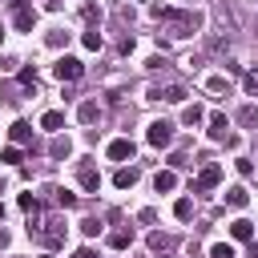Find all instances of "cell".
<instances>
[{
  "instance_id": "obj_1",
  "label": "cell",
  "mask_w": 258,
  "mask_h": 258,
  "mask_svg": "<svg viewBox=\"0 0 258 258\" xmlns=\"http://www.w3.org/2000/svg\"><path fill=\"white\" fill-rule=\"evenodd\" d=\"M218 181H222V165H218V161H206L202 173H198V181H194V194H210Z\"/></svg>"
},
{
  "instance_id": "obj_2",
  "label": "cell",
  "mask_w": 258,
  "mask_h": 258,
  "mask_svg": "<svg viewBox=\"0 0 258 258\" xmlns=\"http://www.w3.org/2000/svg\"><path fill=\"white\" fill-rule=\"evenodd\" d=\"M145 137H149L153 149H165V145L173 141V121H153V125L145 129Z\"/></svg>"
},
{
  "instance_id": "obj_3",
  "label": "cell",
  "mask_w": 258,
  "mask_h": 258,
  "mask_svg": "<svg viewBox=\"0 0 258 258\" xmlns=\"http://www.w3.org/2000/svg\"><path fill=\"white\" fill-rule=\"evenodd\" d=\"M52 73H56L60 81H77V77H81L85 69H81V60H77V56H60V60L52 64Z\"/></svg>"
},
{
  "instance_id": "obj_4",
  "label": "cell",
  "mask_w": 258,
  "mask_h": 258,
  "mask_svg": "<svg viewBox=\"0 0 258 258\" xmlns=\"http://www.w3.org/2000/svg\"><path fill=\"white\" fill-rule=\"evenodd\" d=\"M105 153H109V161H133V141L129 137H117V141L105 145Z\"/></svg>"
},
{
  "instance_id": "obj_5",
  "label": "cell",
  "mask_w": 258,
  "mask_h": 258,
  "mask_svg": "<svg viewBox=\"0 0 258 258\" xmlns=\"http://www.w3.org/2000/svg\"><path fill=\"white\" fill-rule=\"evenodd\" d=\"M12 20H16V28H20V32H32V24H36V8L16 4V8H12Z\"/></svg>"
},
{
  "instance_id": "obj_6",
  "label": "cell",
  "mask_w": 258,
  "mask_h": 258,
  "mask_svg": "<svg viewBox=\"0 0 258 258\" xmlns=\"http://www.w3.org/2000/svg\"><path fill=\"white\" fill-rule=\"evenodd\" d=\"M173 185H177V173H173V169H157V173H153V189H157V194H169Z\"/></svg>"
},
{
  "instance_id": "obj_7",
  "label": "cell",
  "mask_w": 258,
  "mask_h": 258,
  "mask_svg": "<svg viewBox=\"0 0 258 258\" xmlns=\"http://www.w3.org/2000/svg\"><path fill=\"white\" fill-rule=\"evenodd\" d=\"M230 238H234V242H250V238H254V226H250L246 218H234V222H230Z\"/></svg>"
},
{
  "instance_id": "obj_8",
  "label": "cell",
  "mask_w": 258,
  "mask_h": 258,
  "mask_svg": "<svg viewBox=\"0 0 258 258\" xmlns=\"http://www.w3.org/2000/svg\"><path fill=\"white\" fill-rule=\"evenodd\" d=\"M40 129H44V133H60V129H64V113H56V109H48V113L40 117Z\"/></svg>"
},
{
  "instance_id": "obj_9",
  "label": "cell",
  "mask_w": 258,
  "mask_h": 258,
  "mask_svg": "<svg viewBox=\"0 0 258 258\" xmlns=\"http://www.w3.org/2000/svg\"><path fill=\"white\" fill-rule=\"evenodd\" d=\"M226 129H230L226 113H210V137H214V141H226Z\"/></svg>"
},
{
  "instance_id": "obj_10",
  "label": "cell",
  "mask_w": 258,
  "mask_h": 258,
  "mask_svg": "<svg viewBox=\"0 0 258 258\" xmlns=\"http://www.w3.org/2000/svg\"><path fill=\"white\" fill-rule=\"evenodd\" d=\"M133 181H137V169H133V165H121V169L113 173V185H117V189H133Z\"/></svg>"
},
{
  "instance_id": "obj_11",
  "label": "cell",
  "mask_w": 258,
  "mask_h": 258,
  "mask_svg": "<svg viewBox=\"0 0 258 258\" xmlns=\"http://www.w3.org/2000/svg\"><path fill=\"white\" fill-rule=\"evenodd\" d=\"M81 185H85L89 194H97V189H101V173H97L93 165H81Z\"/></svg>"
},
{
  "instance_id": "obj_12",
  "label": "cell",
  "mask_w": 258,
  "mask_h": 258,
  "mask_svg": "<svg viewBox=\"0 0 258 258\" xmlns=\"http://www.w3.org/2000/svg\"><path fill=\"white\" fill-rule=\"evenodd\" d=\"M97 113H101V109H97V101H81V109H77L81 125H93V121H97Z\"/></svg>"
},
{
  "instance_id": "obj_13",
  "label": "cell",
  "mask_w": 258,
  "mask_h": 258,
  "mask_svg": "<svg viewBox=\"0 0 258 258\" xmlns=\"http://www.w3.org/2000/svg\"><path fill=\"white\" fill-rule=\"evenodd\" d=\"M129 242H133V230H113V234H109V246H113V250H125Z\"/></svg>"
},
{
  "instance_id": "obj_14",
  "label": "cell",
  "mask_w": 258,
  "mask_h": 258,
  "mask_svg": "<svg viewBox=\"0 0 258 258\" xmlns=\"http://www.w3.org/2000/svg\"><path fill=\"white\" fill-rule=\"evenodd\" d=\"M202 117H206V109H202V105H185V113H181V121H185V125H202Z\"/></svg>"
},
{
  "instance_id": "obj_15",
  "label": "cell",
  "mask_w": 258,
  "mask_h": 258,
  "mask_svg": "<svg viewBox=\"0 0 258 258\" xmlns=\"http://www.w3.org/2000/svg\"><path fill=\"white\" fill-rule=\"evenodd\" d=\"M28 137H32V125H28V121H16V125H12V141H16V145H24Z\"/></svg>"
},
{
  "instance_id": "obj_16",
  "label": "cell",
  "mask_w": 258,
  "mask_h": 258,
  "mask_svg": "<svg viewBox=\"0 0 258 258\" xmlns=\"http://www.w3.org/2000/svg\"><path fill=\"white\" fill-rule=\"evenodd\" d=\"M226 202H230V206H238V210H242V206H246V202H250V198H246V189H242V185H230V189H226Z\"/></svg>"
},
{
  "instance_id": "obj_17",
  "label": "cell",
  "mask_w": 258,
  "mask_h": 258,
  "mask_svg": "<svg viewBox=\"0 0 258 258\" xmlns=\"http://www.w3.org/2000/svg\"><path fill=\"white\" fill-rule=\"evenodd\" d=\"M40 234H44V242H48V246H60V242H64V230H60L56 222H48V230H40Z\"/></svg>"
},
{
  "instance_id": "obj_18",
  "label": "cell",
  "mask_w": 258,
  "mask_h": 258,
  "mask_svg": "<svg viewBox=\"0 0 258 258\" xmlns=\"http://www.w3.org/2000/svg\"><path fill=\"white\" fill-rule=\"evenodd\" d=\"M52 194H56V206H60V210H73V206H77V194H73V189H52Z\"/></svg>"
},
{
  "instance_id": "obj_19",
  "label": "cell",
  "mask_w": 258,
  "mask_h": 258,
  "mask_svg": "<svg viewBox=\"0 0 258 258\" xmlns=\"http://www.w3.org/2000/svg\"><path fill=\"white\" fill-rule=\"evenodd\" d=\"M210 258H238V254H234L230 242H214V246H210Z\"/></svg>"
},
{
  "instance_id": "obj_20",
  "label": "cell",
  "mask_w": 258,
  "mask_h": 258,
  "mask_svg": "<svg viewBox=\"0 0 258 258\" xmlns=\"http://www.w3.org/2000/svg\"><path fill=\"white\" fill-rule=\"evenodd\" d=\"M242 89H246L250 97H258V69H250V73H242Z\"/></svg>"
},
{
  "instance_id": "obj_21",
  "label": "cell",
  "mask_w": 258,
  "mask_h": 258,
  "mask_svg": "<svg viewBox=\"0 0 258 258\" xmlns=\"http://www.w3.org/2000/svg\"><path fill=\"white\" fill-rule=\"evenodd\" d=\"M238 121H242V125H258V105H242Z\"/></svg>"
},
{
  "instance_id": "obj_22",
  "label": "cell",
  "mask_w": 258,
  "mask_h": 258,
  "mask_svg": "<svg viewBox=\"0 0 258 258\" xmlns=\"http://www.w3.org/2000/svg\"><path fill=\"white\" fill-rule=\"evenodd\" d=\"M173 214H177L181 222H189V214H194V202H189V198H177V206H173Z\"/></svg>"
},
{
  "instance_id": "obj_23",
  "label": "cell",
  "mask_w": 258,
  "mask_h": 258,
  "mask_svg": "<svg viewBox=\"0 0 258 258\" xmlns=\"http://www.w3.org/2000/svg\"><path fill=\"white\" fill-rule=\"evenodd\" d=\"M81 40H85V48H93V52H97V48H101V44H105V40H101V32H97V28H89V32H85V36H81Z\"/></svg>"
},
{
  "instance_id": "obj_24",
  "label": "cell",
  "mask_w": 258,
  "mask_h": 258,
  "mask_svg": "<svg viewBox=\"0 0 258 258\" xmlns=\"http://www.w3.org/2000/svg\"><path fill=\"white\" fill-rule=\"evenodd\" d=\"M161 97H165V101H173V105H181V101H185V89H181V85H169Z\"/></svg>"
},
{
  "instance_id": "obj_25",
  "label": "cell",
  "mask_w": 258,
  "mask_h": 258,
  "mask_svg": "<svg viewBox=\"0 0 258 258\" xmlns=\"http://www.w3.org/2000/svg\"><path fill=\"white\" fill-rule=\"evenodd\" d=\"M20 210H24V214H32V218H36V210H40V202H36V198H32V194H20Z\"/></svg>"
},
{
  "instance_id": "obj_26",
  "label": "cell",
  "mask_w": 258,
  "mask_h": 258,
  "mask_svg": "<svg viewBox=\"0 0 258 258\" xmlns=\"http://www.w3.org/2000/svg\"><path fill=\"white\" fill-rule=\"evenodd\" d=\"M20 157H24V153H20L16 145H8V149L0 153V161H8V165H20Z\"/></svg>"
},
{
  "instance_id": "obj_27",
  "label": "cell",
  "mask_w": 258,
  "mask_h": 258,
  "mask_svg": "<svg viewBox=\"0 0 258 258\" xmlns=\"http://www.w3.org/2000/svg\"><path fill=\"white\" fill-rule=\"evenodd\" d=\"M60 44H69V32H60V28L48 32V48H60Z\"/></svg>"
},
{
  "instance_id": "obj_28",
  "label": "cell",
  "mask_w": 258,
  "mask_h": 258,
  "mask_svg": "<svg viewBox=\"0 0 258 258\" xmlns=\"http://www.w3.org/2000/svg\"><path fill=\"white\" fill-rule=\"evenodd\" d=\"M69 149H73V145H69V137H64V141H60V137L52 141V157H69Z\"/></svg>"
},
{
  "instance_id": "obj_29",
  "label": "cell",
  "mask_w": 258,
  "mask_h": 258,
  "mask_svg": "<svg viewBox=\"0 0 258 258\" xmlns=\"http://www.w3.org/2000/svg\"><path fill=\"white\" fill-rule=\"evenodd\" d=\"M20 85H24V89H36V73H32V69H20Z\"/></svg>"
},
{
  "instance_id": "obj_30",
  "label": "cell",
  "mask_w": 258,
  "mask_h": 258,
  "mask_svg": "<svg viewBox=\"0 0 258 258\" xmlns=\"http://www.w3.org/2000/svg\"><path fill=\"white\" fill-rule=\"evenodd\" d=\"M81 230L93 238V234H101V222H97V218H85V222H81Z\"/></svg>"
},
{
  "instance_id": "obj_31",
  "label": "cell",
  "mask_w": 258,
  "mask_h": 258,
  "mask_svg": "<svg viewBox=\"0 0 258 258\" xmlns=\"http://www.w3.org/2000/svg\"><path fill=\"white\" fill-rule=\"evenodd\" d=\"M234 165H238V173H242V177H250V173H254V161H246V157H238Z\"/></svg>"
},
{
  "instance_id": "obj_32",
  "label": "cell",
  "mask_w": 258,
  "mask_h": 258,
  "mask_svg": "<svg viewBox=\"0 0 258 258\" xmlns=\"http://www.w3.org/2000/svg\"><path fill=\"white\" fill-rule=\"evenodd\" d=\"M206 89H210V93H222V89H226V81H222V77H210V81H206Z\"/></svg>"
},
{
  "instance_id": "obj_33",
  "label": "cell",
  "mask_w": 258,
  "mask_h": 258,
  "mask_svg": "<svg viewBox=\"0 0 258 258\" xmlns=\"http://www.w3.org/2000/svg\"><path fill=\"white\" fill-rule=\"evenodd\" d=\"M73 258H97V254H93V250H89V246H81V250H77V254H73Z\"/></svg>"
},
{
  "instance_id": "obj_34",
  "label": "cell",
  "mask_w": 258,
  "mask_h": 258,
  "mask_svg": "<svg viewBox=\"0 0 258 258\" xmlns=\"http://www.w3.org/2000/svg\"><path fill=\"white\" fill-rule=\"evenodd\" d=\"M8 242H12V238H8V230H4V226H0V250H4V246H8Z\"/></svg>"
},
{
  "instance_id": "obj_35",
  "label": "cell",
  "mask_w": 258,
  "mask_h": 258,
  "mask_svg": "<svg viewBox=\"0 0 258 258\" xmlns=\"http://www.w3.org/2000/svg\"><path fill=\"white\" fill-rule=\"evenodd\" d=\"M0 222H4V206H0Z\"/></svg>"
},
{
  "instance_id": "obj_36",
  "label": "cell",
  "mask_w": 258,
  "mask_h": 258,
  "mask_svg": "<svg viewBox=\"0 0 258 258\" xmlns=\"http://www.w3.org/2000/svg\"><path fill=\"white\" fill-rule=\"evenodd\" d=\"M40 258H56V254H40Z\"/></svg>"
},
{
  "instance_id": "obj_37",
  "label": "cell",
  "mask_w": 258,
  "mask_h": 258,
  "mask_svg": "<svg viewBox=\"0 0 258 258\" xmlns=\"http://www.w3.org/2000/svg\"><path fill=\"white\" fill-rule=\"evenodd\" d=\"M0 44H4V28H0Z\"/></svg>"
},
{
  "instance_id": "obj_38",
  "label": "cell",
  "mask_w": 258,
  "mask_h": 258,
  "mask_svg": "<svg viewBox=\"0 0 258 258\" xmlns=\"http://www.w3.org/2000/svg\"><path fill=\"white\" fill-rule=\"evenodd\" d=\"M181 4H194V0H181Z\"/></svg>"
}]
</instances>
